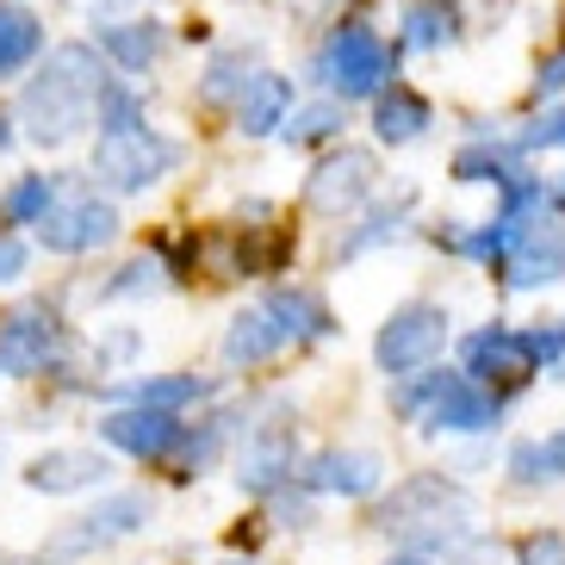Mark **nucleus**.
<instances>
[{
    "label": "nucleus",
    "mask_w": 565,
    "mask_h": 565,
    "mask_svg": "<svg viewBox=\"0 0 565 565\" xmlns=\"http://www.w3.org/2000/svg\"><path fill=\"white\" fill-rule=\"evenodd\" d=\"M7 143H13V118L0 113V156H7Z\"/></svg>",
    "instance_id": "obj_37"
},
{
    "label": "nucleus",
    "mask_w": 565,
    "mask_h": 565,
    "mask_svg": "<svg viewBox=\"0 0 565 565\" xmlns=\"http://www.w3.org/2000/svg\"><path fill=\"white\" fill-rule=\"evenodd\" d=\"M38 51H44V25L32 7H0V82L19 75Z\"/></svg>",
    "instance_id": "obj_19"
},
{
    "label": "nucleus",
    "mask_w": 565,
    "mask_h": 565,
    "mask_svg": "<svg viewBox=\"0 0 565 565\" xmlns=\"http://www.w3.org/2000/svg\"><path fill=\"white\" fill-rule=\"evenodd\" d=\"M236 68H243V56H217L212 63V75H205V100H231V94H243V87L255 82V75H236Z\"/></svg>",
    "instance_id": "obj_30"
},
{
    "label": "nucleus",
    "mask_w": 565,
    "mask_h": 565,
    "mask_svg": "<svg viewBox=\"0 0 565 565\" xmlns=\"http://www.w3.org/2000/svg\"><path fill=\"white\" fill-rule=\"evenodd\" d=\"M553 380H565V354H559V361H553Z\"/></svg>",
    "instance_id": "obj_40"
},
{
    "label": "nucleus",
    "mask_w": 565,
    "mask_h": 565,
    "mask_svg": "<svg viewBox=\"0 0 565 565\" xmlns=\"http://www.w3.org/2000/svg\"><path fill=\"white\" fill-rule=\"evenodd\" d=\"M373 181H380L373 150H342V156H330V162L311 168V181H305V205H311L317 217H342V212H354V205L373 193Z\"/></svg>",
    "instance_id": "obj_9"
},
{
    "label": "nucleus",
    "mask_w": 565,
    "mask_h": 565,
    "mask_svg": "<svg viewBox=\"0 0 565 565\" xmlns=\"http://www.w3.org/2000/svg\"><path fill=\"white\" fill-rule=\"evenodd\" d=\"M522 150H565V106H559V113H547L529 137H522Z\"/></svg>",
    "instance_id": "obj_33"
},
{
    "label": "nucleus",
    "mask_w": 565,
    "mask_h": 565,
    "mask_svg": "<svg viewBox=\"0 0 565 565\" xmlns=\"http://www.w3.org/2000/svg\"><path fill=\"white\" fill-rule=\"evenodd\" d=\"M448 349V311L441 305H398V311L385 317V330L373 335V361H380L385 380H411L423 366L441 361Z\"/></svg>",
    "instance_id": "obj_4"
},
{
    "label": "nucleus",
    "mask_w": 565,
    "mask_h": 565,
    "mask_svg": "<svg viewBox=\"0 0 565 565\" xmlns=\"http://www.w3.org/2000/svg\"><path fill=\"white\" fill-rule=\"evenodd\" d=\"M515 565H565V534H529L522 547H515Z\"/></svg>",
    "instance_id": "obj_31"
},
{
    "label": "nucleus",
    "mask_w": 565,
    "mask_h": 565,
    "mask_svg": "<svg viewBox=\"0 0 565 565\" xmlns=\"http://www.w3.org/2000/svg\"><path fill=\"white\" fill-rule=\"evenodd\" d=\"M25 262H32V255H25V243L0 231V286H7V280H19V274H25Z\"/></svg>",
    "instance_id": "obj_34"
},
{
    "label": "nucleus",
    "mask_w": 565,
    "mask_h": 565,
    "mask_svg": "<svg viewBox=\"0 0 565 565\" xmlns=\"http://www.w3.org/2000/svg\"><path fill=\"white\" fill-rule=\"evenodd\" d=\"M292 479V423H262V429L243 435V454H236V484L249 498H267Z\"/></svg>",
    "instance_id": "obj_10"
},
{
    "label": "nucleus",
    "mask_w": 565,
    "mask_h": 565,
    "mask_svg": "<svg viewBox=\"0 0 565 565\" xmlns=\"http://www.w3.org/2000/svg\"><path fill=\"white\" fill-rule=\"evenodd\" d=\"M174 162H181V150L162 131H150V125H118V131H106L94 143V181H106L113 193H143Z\"/></svg>",
    "instance_id": "obj_3"
},
{
    "label": "nucleus",
    "mask_w": 565,
    "mask_h": 565,
    "mask_svg": "<svg viewBox=\"0 0 565 565\" xmlns=\"http://www.w3.org/2000/svg\"><path fill=\"white\" fill-rule=\"evenodd\" d=\"M106 472H113V460L94 454V448H51V454H38V460L25 466V484L44 491V498H68V491L106 484Z\"/></svg>",
    "instance_id": "obj_15"
},
{
    "label": "nucleus",
    "mask_w": 565,
    "mask_h": 565,
    "mask_svg": "<svg viewBox=\"0 0 565 565\" xmlns=\"http://www.w3.org/2000/svg\"><path fill=\"white\" fill-rule=\"evenodd\" d=\"M385 479V460L366 448H323L305 466V484L323 491V498H373Z\"/></svg>",
    "instance_id": "obj_13"
},
{
    "label": "nucleus",
    "mask_w": 565,
    "mask_h": 565,
    "mask_svg": "<svg viewBox=\"0 0 565 565\" xmlns=\"http://www.w3.org/2000/svg\"><path fill=\"white\" fill-rule=\"evenodd\" d=\"M286 330H280V317L267 311V305H255V311H236L231 317V330H224V361L231 366H255L267 361V354H280Z\"/></svg>",
    "instance_id": "obj_17"
},
{
    "label": "nucleus",
    "mask_w": 565,
    "mask_h": 565,
    "mask_svg": "<svg viewBox=\"0 0 565 565\" xmlns=\"http://www.w3.org/2000/svg\"><path fill=\"white\" fill-rule=\"evenodd\" d=\"M118 274H125V280L106 286V299H125V292H156V286H162V267H156V262H131V267H118Z\"/></svg>",
    "instance_id": "obj_32"
},
{
    "label": "nucleus",
    "mask_w": 565,
    "mask_h": 565,
    "mask_svg": "<svg viewBox=\"0 0 565 565\" xmlns=\"http://www.w3.org/2000/svg\"><path fill=\"white\" fill-rule=\"evenodd\" d=\"M113 236H118V212L106 200H94V193H82V200H68V205H51V212L38 217V243L51 255L106 249Z\"/></svg>",
    "instance_id": "obj_8"
},
{
    "label": "nucleus",
    "mask_w": 565,
    "mask_h": 565,
    "mask_svg": "<svg viewBox=\"0 0 565 565\" xmlns=\"http://www.w3.org/2000/svg\"><path fill=\"white\" fill-rule=\"evenodd\" d=\"M547 454H553V466H559V479H565V429L547 435Z\"/></svg>",
    "instance_id": "obj_36"
},
{
    "label": "nucleus",
    "mask_w": 565,
    "mask_h": 565,
    "mask_svg": "<svg viewBox=\"0 0 565 565\" xmlns=\"http://www.w3.org/2000/svg\"><path fill=\"white\" fill-rule=\"evenodd\" d=\"M547 200H553V205H559V212H565V181H559V186H553V193H547Z\"/></svg>",
    "instance_id": "obj_38"
},
{
    "label": "nucleus",
    "mask_w": 565,
    "mask_h": 565,
    "mask_svg": "<svg viewBox=\"0 0 565 565\" xmlns=\"http://www.w3.org/2000/svg\"><path fill=\"white\" fill-rule=\"evenodd\" d=\"M100 441L131 454V460H168L186 441V423L174 411H156V404H125V411L100 416Z\"/></svg>",
    "instance_id": "obj_6"
},
{
    "label": "nucleus",
    "mask_w": 565,
    "mask_h": 565,
    "mask_svg": "<svg viewBox=\"0 0 565 565\" xmlns=\"http://www.w3.org/2000/svg\"><path fill=\"white\" fill-rule=\"evenodd\" d=\"M385 44L380 32H366V25H342V32L323 44V82L342 94V100H366V94H380L385 87Z\"/></svg>",
    "instance_id": "obj_5"
},
{
    "label": "nucleus",
    "mask_w": 565,
    "mask_h": 565,
    "mask_svg": "<svg viewBox=\"0 0 565 565\" xmlns=\"http://www.w3.org/2000/svg\"><path fill=\"white\" fill-rule=\"evenodd\" d=\"M510 174H515L510 156H503V150H484V143H472V150L454 156V181H491V186H503Z\"/></svg>",
    "instance_id": "obj_25"
},
{
    "label": "nucleus",
    "mask_w": 565,
    "mask_h": 565,
    "mask_svg": "<svg viewBox=\"0 0 565 565\" xmlns=\"http://www.w3.org/2000/svg\"><path fill=\"white\" fill-rule=\"evenodd\" d=\"M286 143H323V137L342 131V100H311V106H292L286 113Z\"/></svg>",
    "instance_id": "obj_24"
},
{
    "label": "nucleus",
    "mask_w": 565,
    "mask_h": 565,
    "mask_svg": "<svg viewBox=\"0 0 565 565\" xmlns=\"http://www.w3.org/2000/svg\"><path fill=\"white\" fill-rule=\"evenodd\" d=\"M503 466H510V479H515V484H553V479H559V466H553L547 441H515Z\"/></svg>",
    "instance_id": "obj_26"
},
{
    "label": "nucleus",
    "mask_w": 565,
    "mask_h": 565,
    "mask_svg": "<svg viewBox=\"0 0 565 565\" xmlns=\"http://www.w3.org/2000/svg\"><path fill=\"white\" fill-rule=\"evenodd\" d=\"M286 113H292V82H286V75H255V82L236 94V131L243 137L280 131Z\"/></svg>",
    "instance_id": "obj_16"
},
{
    "label": "nucleus",
    "mask_w": 565,
    "mask_h": 565,
    "mask_svg": "<svg viewBox=\"0 0 565 565\" xmlns=\"http://www.w3.org/2000/svg\"><path fill=\"white\" fill-rule=\"evenodd\" d=\"M267 311L280 317V330L292 335V342H317V335H330L335 323H330V311L305 292V286H292V292H274L267 299Z\"/></svg>",
    "instance_id": "obj_21"
},
{
    "label": "nucleus",
    "mask_w": 565,
    "mask_h": 565,
    "mask_svg": "<svg viewBox=\"0 0 565 565\" xmlns=\"http://www.w3.org/2000/svg\"><path fill=\"white\" fill-rule=\"evenodd\" d=\"M56 342H63V330H56L51 311H13L0 317V373H13V380H32V373H44L56 354Z\"/></svg>",
    "instance_id": "obj_11"
},
{
    "label": "nucleus",
    "mask_w": 565,
    "mask_h": 565,
    "mask_svg": "<svg viewBox=\"0 0 565 565\" xmlns=\"http://www.w3.org/2000/svg\"><path fill=\"white\" fill-rule=\"evenodd\" d=\"M498 411L503 404L484 392V380L472 373H435L423 380L416 392H404V416L423 423L429 435H479V429H498Z\"/></svg>",
    "instance_id": "obj_2"
},
{
    "label": "nucleus",
    "mask_w": 565,
    "mask_h": 565,
    "mask_svg": "<svg viewBox=\"0 0 565 565\" xmlns=\"http://www.w3.org/2000/svg\"><path fill=\"white\" fill-rule=\"evenodd\" d=\"M534 349L529 330H510V323H491V330L466 335V373L472 380H529L534 373Z\"/></svg>",
    "instance_id": "obj_14"
},
{
    "label": "nucleus",
    "mask_w": 565,
    "mask_h": 565,
    "mask_svg": "<svg viewBox=\"0 0 565 565\" xmlns=\"http://www.w3.org/2000/svg\"><path fill=\"white\" fill-rule=\"evenodd\" d=\"M100 51L118 56L125 68H143V63H156V56H162V25H150V19H143V25H106Z\"/></svg>",
    "instance_id": "obj_22"
},
{
    "label": "nucleus",
    "mask_w": 565,
    "mask_h": 565,
    "mask_svg": "<svg viewBox=\"0 0 565 565\" xmlns=\"http://www.w3.org/2000/svg\"><path fill=\"white\" fill-rule=\"evenodd\" d=\"M100 125L106 131H118V125H143V106H137L118 82H106L100 87Z\"/></svg>",
    "instance_id": "obj_29"
},
{
    "label": "nucleus",
    "mask_w": 565,
    "mask_h": 565,
    "mask_svg": "<svg viewBox=\"0 0 565 565\" xmlns=\"http://www.w3.org/2000/svg\"><path fill=\"white\" fill-rule=\"evenodd\" d=\"M404 38H411L416 51H441V44H454V13L448 7H416Z\"/></svg>",
    "instance_id": "obj_27"
},
{
    "label": "nucleus",
    "mask_w": 565,
    "mask_h": 565,
    "mask_svg": "<svg viewBox=\"0 0 565 565\" xmlns=\"http://www.w3.org/2000/svg\"><path fill=\"white\" fill-rule=\"evenodd\" d=\"M150 515H156L150 491H118V498L94 503L87 515H75V529L56 534L51 553H100V547H113V541H125V534H137Z\"/></svg>",
    "instance_id": "obj_7"
},
{
    "label": "nucleus",
    "mask_w": 565,
    "mask_h": 565,
    "mask_svg": "<svg viewBox=\"0 0 565 565\" xmlns=\"http://www.w3.org/2000/svg\"><path fill=\"white\" fill-rule=\"evenodd\" d=\"M565 87V56H553L547 68H541V82H534V94H559Z\"/></svg>",
    "instance_id": "obj_35"
},
{
    "label": "nucleus",
    "mask_w": 565,
    "mask_h": 565,
    "mask_svg": "<svg viewBox=\"0 0 565 565\" xmlns=\"http://www.w3.org/2000/svg\"><path fill=\"white\" fill-rule=\"evenodd\" d=\"M100 63L87 44H63V51L44 63L32 87H25V100H19V118H25V137L44 143V150H63L68 137H82L87 118H100Z\"/></svg>",
    "instance_id": "obj_1"
},
{
    "label": "nucleus",
    "mask_w": 565,
    "mask_h": 565,
    "mask_svg": "<svg viewBox=\"0 0 565 565\" xmlns=\"http://www.w3.org/2000/svg\"><path fill=\"white\" fill-rule=\"evenodd\" d=\"M56 205V181L51 174H25V181L7 186V200H0V217L7 224H38V217Z\"/></svg>",
    "instance_id": "obj_23"
},
{
    "label": "nucleus",
    "mask_w": 565,
    "mask_h": 565,
    "mask_svg": "<svg viewBox=\"0 0 565 565\" xmlns=\"http://www.w3.org/2000/svg\"><path fill=\"white\" fill-rule=\"evenodd\" d=\"M398 231H404V205H392V212H373L354 236H342V243H335V255H361V249H373V243H385V236H398Z\"/></svg>",
    "instance_id": "obj_28"
},
{
    "label": "nucleus",
    "mask_w": 565,
    "mask_h": 565,
    "mask_svg": "<svg viewBox=\"0 0 565 565\" xmlns=\"http://www.w3.org/2000/svg\"><path fill=\"white\" fill-rule=\"evenodd\" d=\"M373 131H380V143H416V137L429 131V100H416L411 87L380 94V106H373Z\"/></svg>",
    "instance_id": "obj_18"
},
{
    "label": "nucleus",
    "mask_w": 565,
    "mask_h": 565,
    "mask_svg": "<svg viewBox=\"0 0 565 565\" xmlns=\"http://www.w3.org/2000/svg\"><path fill=\"white\" fill-rule=\"evenodd\" d=\"M547 280H565V224H541L534 217L522 231V243L510 249V262H503V286L510 292H534Z\"/></svg>",
    "instance_id": "obj_12"
},
{
    "label": "nucleus",
    "mask_w": 565,
    "mask_h": 565,
    "mask_svg": "<svg viewBox=\"0 0 565 565\" xmlns=\"http://www.w3.org/2000/svg\"><path fill=\"white\" fill-rule=\"evenodd\" d=\"M125 404H156V411H181V404L212 398V380H193V373H162V380H125L118 385Z\"/></svg>",
    "instance_id": "obj_20"
},
{
    "label": "nucleus",
    "mask_w": 565,
    "mask_h": 565,
    "mask_svg": "<svg viewBox=\"0 0 565 565\" xmlns=\"http://www.w3.org/2000/svg\"><path fill=\"white\" fill-rule=\"evenodd\" d=\"M392 565H429V559H423V553H404V559H392Z\"/></svg>",
    "instance_id": "obj_39"
}]
</instances>
